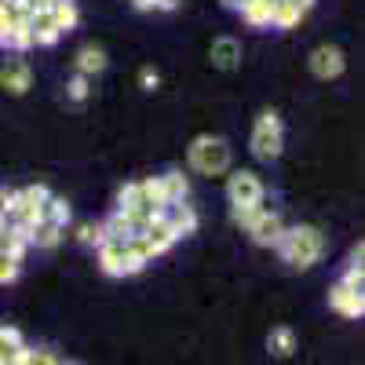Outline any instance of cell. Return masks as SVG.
<instances>
[{"instance_id": "4", "label": "cell", "mask_w": 365, "mask_h": 365, "mask_svg": "<svg viewBox=\"0 0 365 365\" xmlns=\"http://www.w3.org/2000/svg\"><path fill=\"white\" fill-rule=\"evenodd\" d=\"M99 267H103V274H110V278H128V274H139L143 263L132 252V237L128 241L103 237V245H99Z\"/></svg>"}, {"instance_id": "29", "label": "cell", "mask_w": 365, "mask_h": 365, "mask_svg": "<svg viewBox=\"0 0 365 365\" xmlns=\"http://www.w3.org/2000/svg\"><path fill=\"white\" fill-rule=\"evenodd\" d=\"M19 270H22V263H19L15 256H8V252H0V285H8V282H15V278H19Z\"/></svg>"}, {"instance_id": "5", "label": "cell", "mask_w": 365, "mask_h": 365, "mask_svg": "<svg viewBox=\"0 0 365 365\" xmlns=\"http://www.w3.org/2000/svg\"><path fill=\"white\" fill-rule=\"evenodd\" d=\"M227 197H230V208L234 205H263V182L256 172H234L227 179Z\"/></svg>"}, {"instance_id": "31", "label": "cell", "mask_w": 365, "mask_h": 365, "mask_svg": "<svg viewBox=\"0 0 365 365\" xmlns=\"http://www.w3.org/2000/svg\"><path fill=\"white\" fill-rule=\"evenodd\" d=\"M139 84H143L146 91H154V88H158V70H154V66H143V70H139Z\"/></svg>"}, {"instance_id": "38", "label": "cell", "mask_w": 365, "mask_h": 365, "mask_svg": "<svg viewBox=\"0 0 365 365\" xmlns=\"http://www.w3.org/2000/svg\"><path fill=\"white\" fill-rule=\"evenodd\" d=\"M58 365H77V361H58Z\"/></svg>"}, {"instance_id": "36", "label": "cell", "mask_w": 365, "mask_h": 365, "mask_svg": "<svg viewBox=\"0 0 365 365\" xmlns=\"http://www.w3.org/2000/svg\"><path fill=\"white\" fill-rule=\"evenodd\" d=\"M135 8H143V11H150V8H154V0H135Z\"/></svg>"}, {"instance_id": "1", "label": "cell", "mask_w": 365, "mask_h": 365, "mask_svg": "<svg viewBox=\"0 0 365 365\" xmlns=\"http://www.w3.org/2000/svg\"><path fill=\"white\" fill-rule=\"evenodd\" d=\"M278 252H282V259H285L292 270H307V267H314V263L322 259L325 237H322L318 227L299 223V227H289V230H285V237L278 241Z\"/></svg>"}, {"instance_id": "33", "label": "cell", "mask_w": 365, "mask_h": 365, "mask_svg": "<svg viewBox=\"0 0 365 365\" xmlns=\"http://www.w3.org/2000/svg\"><path fill=\"white\" fill-rule=\"evenodd\" d=\"M175 8H179V0H154L150 11H175Z\"/></svg>"}, {"instance_id": "21", "label": "cell", "mask_w": 365, "mask_h": 365, "mask_svg": "<svg viewBox=\"0 0 365 365\" xmlns=\"http://www.w3.org/2000/svg\"><path fill=\"white\" fill-rule=\"evenodd\" d=\"M26 249H29V241H26L22 230H15L11 223H8V227H0V252H8V256H15V259L22 263Z\"/></svg>"}, {"instance_id": "15", "label": "cell", "mask_w": 365, "mask_h": 365, "mask_svg": "<svg viewBox=\"0 0 365 365\" xmlns=\"http://www.w3.org/2000/svg\"><path fill=\"white\" fill-rule=\"evenodd\" d=\"M41 223H51V227H58V230H66V223H70V205H66V197H55V194H48V201L41 205V216H37Z\"/></svg>"}, {"instance_id": "35", "label": "cell", "mask_w": 365, "mask_h": 365, "mask_svg": "<svg viewBox=\"0 0 365 365\" xmlns=\"http://www.w3.org/2000/svg\"><path fill=\"white\" fill-rule=\"evenodd\" d=\"M292 4H296V8H299V11H303V15H307V11H311V8H314V0H292Z\"/></svg>"}, {"instance_id": "3", "label": "cell", "mask_w": 365, "mask_h": 365, "mask_svg": "<svg viewBox=\"0 0 365 365\" xmlns=\"http://www.w3.org/2000/svg\"><path fill=\"white\" fill-rule=\"evenodd\" d=\"M285 150V132H282V117L274 110H263L256 117V128H252V154L259 161H274L282 158Z\"/></svg>"}, {"instance_id": "13", "label": "cell", "mask_w": 365, "mask_h": 365, "mask_svg": "<svg viewBox=\"0 0 365 365\" xmlns=\"http://www.w3.org/2000/svg\"><path fill=\"white\" fill-rule=\"evenodd\" d=\"M241 63V44L234 37H220V41H212V66H220V70H234Z\"/></svg>"}, {"instance_id": "23", "label": "cell", "mask_w": 365, "mask_h": 365, "mask_svg": "<svg viewBox=\"0 0 365 365\" xmlns=\"http://www.w3.org/2000/svg\"><path fill=\"white\" fill-rule=\"evenodd\" d=\"M267 212H270L267 205H234V208H230V220H234L241 230H252V227L267 216Z\"/></svg>"}, {"instance_id": "10", "label": "cell", "mask_w": 365, "mask_h": 365, "mask_svg": "<svg viewBox=\"0 0 365 365\" xmlns=\"http://www.w3.org/2000/svg\"><path fill=\"white\" fill-rule=\"evenodd\" d=\"M285 230H289V227H285V220L278 216V212H267V216H263L249 234H252L256 245H263V249H278V241L285 237Z\"/></svg>"}, {"instance_id": "7", "label": "cell", "mask_w": 365, "mask_h": 365, "mask_svg": "<svg viewBox=\"0 0 365 365\" xmlns=\"http://www.w3.org/2000/svg\"><path fill=\"white\" fill-rule=\"evenodd\" d=\"M307 66H311V73H314L318 81H332V77H340V73H344L347 58H344V51H340L336 44H322V48L311 51Z\"/></svg>"}, {"instance_id": "6", "label": "cell", "mask_w": 365, "mask_h": 365, "mask_svg": "<svg viewBox=\"0 0 365 365\" xmlns=\"http://www.w3.org/2000/svg\"><path fill=\"white\" fill-rule=\"evenodd\" d=\"M158 220L175 234V241L197 230V212H194V205H187V201H168V205L158 212Z\"/></svg>"}, {"instance_id": "24", "label": "cell", "mask_w": 365, "mask_h": 365, "mask_svg": "<svg viewBox=\"0 0 365 365\" xmlns=\"http://www.w3.org/2000/svg\"><path fill=\"white\" fill-rule=\"evenodd\" d=\"M270 11H274V4H267V0H249V4L241 8V19L259 29V26H270Z\"/></svg>"}, {"instance_id": "9", "label": "cell", "mask_w": 365, "mask_h": 365, "mask_svg": "<svg viewBox=\"0 0 365 365\" xmlns=\"http://www.w3.org/2000/svg\"><path fill=\"white\" fill-rule=\"evenodd\" d=\"M329 307L336 314H344V318H361L365 314V299H361V292H354L344 282H336L329 289Z\"/></svg>"}, {"instance_id": "12", "label": "cell", "mask_w": 365, "mask_h": 365, "mask_svg": "<svg viewBox=\"0 0 365 365\" xmlns=\"http://www.w3.org/2000/svg\"><path fill=\"white\" fill-rule=\"evenodd\" d=\"M22 351H26L22 332L11 325H0V365H19Z\"/></svg>"}, {"instance_id": "2", "label": "cell", "mask_w": 365, "mask_h": 365, "mask_svg": "<svg viewBox=\"0 0 365 365\" xmlns=\"http://www.w3.org/2000/svg\"><path fill=\"white\" fill-rule=\"evenodd\" d=\"M187 161L201 175H223L230 168V143L223 135H197L187 150Z\"/></svg>"}, {"instance_id": "17", "label": "cell", "mask_w": 365, "mask_h": 365, "mask_svg": "<svg viewBox=\"0 0 365 365\" xmlns=\"http://www.w3.org/2000/svg\"><path fill=\"white\" fill-rule=\"evenodd\" d=\"M26 241H29V245H37V249H55L58 241H63V230L51 227V223H41V220H37L34 227L26 230Z\"/></svg>"}, {"instance_id": "37", "label": "cell", "mask_w": 365, "mask_h": 365, "mask_svg": "<svg viewBox=\"0 0 365 365\" xmlns=\"http://www.w3.org/2000/svg\"><path fill=\"white\" fill-rule=\"evenodd\" d=\"M0 227H8V216H4V208H0Z\"/></svg>"}, {"instance_id": "30", "label": "cell", "mask_w": 365, "mask_h": 365, "mask_svg": "<svg viewBox=\"0 0 365 365\" xmlns=\"http://www.w3.org/2000/svg\"><path fill=\"white\" fill-rule=\"evenodd\" d=\"M77 241L81 245H103V223H81Z\"/></svg>"}, {"instance_id": "16", "label": "cell", "mask_w": 365, "mask_h": 365, "mask_svg": "<svg viewBox=\"0 0 365 365\" xmlns=\"http://www.w3.org/2000/svg\"><path fill=\"white\" fill-rule=\"evenodd\" d=\"M139 237H143L146 245H150V249L158 252V256H161V252H168V249L175 245V234H172V230H168V227H165L161 220H154V223H146V230H143Z\"/></svg>"}, {"instance_id": "28", "label": "cell", "mask_w": 365, "mask_h": 365, "mask_svg": "<svg viewBox=\"0 0 365 365\" xmlns=\"http://www.w3.org/2000/svg\"><path fill=\"white\" fill-rule=\"evenodd\" d=\"M88 96H91V81L77 73V77H73V81L66 84V99H70V103H84Z\"/></svg>"}, {"instance_id": "8", "label": "cell", "mask_w": 365, "mask_h": 365, "mask_svg": "<svg viewBox=\"0 0 365 365\" xmlns=\"http://www.w3.org/2000/svg\"><path fill=\"white\" fill-rule=\"evenodd\" d=\"M26 34H29V41H34V48H51L58 37H63V29L55 26L51 8H48V11H34L26 19Z\"/></svg>"}, {"instance_id": "32", "label": "cell", "mask_w": 365, "mask_h": 365, "mask_svg": "<svg viewBox=\"0 0 365 365\" xmlns=\"http://www.w3.org/2000/svg\"><path fill=\"white\" fill-rule=\"evenodd\" d=\"M19 4L26 8V15H34V11H48L55 0H19Z\"/></svg>"}, {"instance_id": "14", "label": "cell", "mask_w": 365, "mask_h": 365, "mask_svg": "<svg viewBox=\"0 0 365 365\" xmlns=\"http://www.w3.org/2000/svg\"><path fill=\"white\" fill-rule=\"evenodd\" d=\"M106 70V51L103 48H96V44H88V48H81L77 51V73L81 77H96V73H103Z\"/></svg>"}, {"instance_id": "20", "label": "cell", "mask_w": 365, "mask_h": 365, "mask_svg": "<svg viewBox=\"0 0 365 365\" xmlns=\"http://www.w3.org/2000/svg\"><path fill=\"white\" fill-rule=\"evenodd\" d=\"M267 347H270L274 358H289V354L296 351V332H292L289 325H278V329L267 336Z\"/></svg>"}, {"instance_id": "26", "label": "cell", "mask_w": 365, "mask_h": 365, "mask_svg": "<svg viewBox=\"0 0 365 365\" xmlns=\"http://www.w3.org/2000/svg\"><path fill=\"white\" fill-rule=\"evenodd\" d=\"M19 365H58V354L51 347H26Z\"/></svg>"}, {"instance_id": "19", "label": "cell", "mask_w": 365, "mask_h": 365, "mask_svg": "<svg viewBox=\"0 0 365 365\" xmlns=\"http://www.w3.org/2000/svg\"><path fill=\"white\" fill-rule=\"evenodd\" d=\"M161 190H165V201H187L190 182H187V175H182L179 168H172V172L161 175Z\"/></svg>"}, {"instance_id": "27", "label": "cell", "mask_w": 365, "mask_h": 365, "mask_svg": "<svg viewBox=\"0 0 365 365\" xmlns=\"http://www.w3.org/2000/svg\"><path fill=\"white\" fill-rule=\"evenodd\" d=\"M0 48H11V51H29V48H34V41H29L26 26H22V29H8V34H0Z\"/></svg>"}, {"instance_id": "18", "label": "cell", "mask_w": 365, "mask_h": 365, "mask_svg": "<svg viewBox=\"0 0 365 365\" xmlns=\"http://www.w3.org/2000/svg\"><path fill=\"white\" fill-rule=\"evenodd\" d=\"M303 22V11L292 4V0H274V11H270V26L278 29H292Z\"/></svg>"}, {"instance_id": "34", "label": "cell", "mask_w": 365, "mask_h": 365, "mask_svg": "<svg viewBox=\"0 0 365 365\" xmlns=\"http://www.w3.org/2000/svg\"><path fill=\"white\" fill-rule=\"evenodd\" d=\"M245 4H249V0H223V8H230V11H241Z\"/></svg>"}, {"instance_id": "25", "label": "cell", "mask_w": 365, "mask_h": 365, "mask_svg": "<svg viewBox=\"0 0 365 365\" xmlns=\"http://www.w3.org/2000/svg\"><path fill=\"white\" fill-rule=\"evenodd\" d=\"M51 19L66 34V29L77 26V4H73V0H55V4H51Z\"/></svg>"}, {"instance_id": "22", "label": "cell", "mask_w": 365, "mask_h": 365, "mask_svg": "<svg viewBox=\"0 0 365 365\" xmlns=\"http://www.w3.org/2000/svg\"><path fill=\"white\" fill-rule=\"evenodd\" d=\"M26 8L19 0H0V34H8V29H22L26 26Z\"/></svg>"}, {"instance_id": "11", "label": "cell", "mask_w": 365, "mask_h": 365, "mask_svg": "<svg viewBox=\"0 0 365 365\" xmlns=\"http://www.w3.org/2000/svg\"><path fill=\"white\" fill-rule=\"evenodd\" d=\"M29 84H34V73H29V66L22 63V58L4 63V70H0V88H8L11 96H26Z\"/></svg>"}]
</instances>
